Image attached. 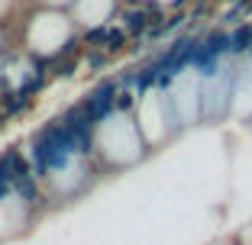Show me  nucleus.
<instances>
[{
    "label": "nucleus",
    "instance_id": "f257e3e1",
    "mask_svg": "<svg viewBox=\"0 0 252 245\" xmlns=\"http://www.w3.org/2000/svg\"><path fill=\"white\" fill-rule=\"evenodd\" d=\"M230 36V52L239 55L246 52V49H252V23H243V26H236L233 32H226Z\"/></svg>",
    "mask_w": 252,
    "mask_h": 245
}]
</instances>
